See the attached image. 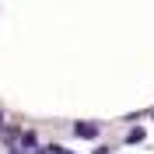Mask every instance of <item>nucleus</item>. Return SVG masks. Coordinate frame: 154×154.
I'll return each mask as SVG.
<instances>
[{"label": "nucleus", "instance_id": "f257e3e1", "mask_svg": "<svg viewBox=\"0 0 154 154\" xmlns=\"http://www.w3.org/2000/svg\"><path fill=\"white\" fill-rule=\"evenodd\" d=\"M98 133H102L98 123H74V137H81V140H98Z\"/></svg>", "mask_w": 154, "mask_h": 154}, {"label": "nucleus", "instance_id": "f03ea898", "mask_svg": "<svg viewBox=\"0 0 154 154\" xmlns=\"http://www.w3.org/2000/svg\"><path fill=\"white\" fill-rule=\"evenodd\" d=\"M21 147L25 151H38V137L35 133H21Z\"/></svg>", "mask_w": 154, "mask_h": 154}, {"label": "nucleus", "instance_id": "7ed1b4c3", "mask_svg": "<svg viewBox=\"0 0 154 154\" xmlns=\"http://www.w3.org/2000/svg\"><path fill=\"white\" fill-rule=\"evenodd\" d=\"M144 130H140V126H137V130H130V133H126V144H140V140H144Z\"/></svg>", "mask_w": 154, "mask_h": 154}]
</instances>
